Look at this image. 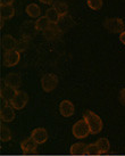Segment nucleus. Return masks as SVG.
<instances>
[{
  "label": "nucleus",
  "instance_id": "1",
  "mask_svg": "<svg viewBox=\"0 0 125 156\" xmlns=\"http://www.w3.org/2000/svg\"><path fill=\"white\" fill-rule=\"evenodd\" d=\"M83 119L85 120V122L88 123L89 128H90L91 134H97L102 130V126H104L102 120L100 119L99 115H97L92 111H86V112H84Z\"/></svg>",
  "mask_w": 125,
  "mask_h": 156
},
{
  "label": "nucleus",
  "instance_id": "2",
  "mask_svg": "<svg viewBox=\"0 0 125 156\" xmlns=\"http://www.w3.org/2000/svg\"><path fill=\"white\" fill-rule=\"evenodd\" d=\"M72 133L78 139H85L89 134H91L90 128H89L84 119L78 120V122L74 123V126H72Z\"/></svg>",
  "mask_w": 125,
  "mask_h": 156
},
{
  "label": "nucleus",
  "instance_id": "3",
  "mask_svg": "<svg viewBox=\"0 0 125 156\" xmlns=\"http://www.w3.org/2000/svg\"><path fill=\"white\" fill-rule=\"evenodd\" d=\"M59 83V79L56 74L47 73L41 78V88L44 92H51L57 88Z\"/></svg>",
  "mask_w": 125,
  "mask_h": 156
},
{
  "label": "nucleus",
  "instance_id": "4",
  "mask_svg": "<svg viewBox=\"0 0 125 156\" xmlns=\"http://www.w3.org/2000/svg\"><path fill=\"white\" fill-rule=\"evenodd\" d=\"M105 29L112 33H120L124 31V23L121 18H107L104 23Z\"/></svg>",
  "mask_w": 125,
  "mask_h": 156
},
{
  "label": "nucleus",
  "instance_id": "5",
  "mask_svg": "<svg viewBox=\"0 0 125 156\" xmlns=\"http://www.w3.org/2000/svg\"><path fill=\"white\" fill-rule=\"evenodd\" d=\"M27 101H29V95L26 94L25 91L18 90L16 96L13 98V100L9 103V104L13 106L15 109H23L27 105Z\"/></svg>",
  "mask_w": 125,
  "mask_h": 156
},
{
  "label": "nucleus",
  "instance_id": "6",
  "mask_svg": "<svg viewBox=\"0 0 125 156\" xmlns=\"http://www.w3.org/2000/svg\"><path fill=\"white\" fill-rule=\"evenodd\" d=\"M21 59V55L19 52L15 49V50H8V51H5L4 55V64L6 67H13L16 66L19 63Z\"/></svg>",
  "mask_w": 125,
  "mask_h": 156
},
{
  "label": "nucleus",
  "instance_id": "7",
  "mask_svg": "<svg viewBox=\"0 0 125 156\" xmlns=\"http://www.w3.org/2000/svg\"><path fill=\"white\" fill-rule=\"evenodd\" d=\"M16 114H15V108L10 104H5L1 106V111H0V119L2 122H12L15 119Z\"/></svg>",
  "mask_w": 125,
  "mask_h": 156
},
{
  "label": "nucleus",
  "instance_id": "8",
  "mask_svg": "<svg viewBox=\"0 0 125 156\" xmlns=\"http://www.w3.org/2000/svg\"><path fill=\"white\" fill-rule=\"evenodd\" d=\"M5 84L8 87L18 90L22 86V78L17 73H8L5 78Z\"/></svg>",
  "mask_w": 125,
  "mask_h": 156
},
{
  "label": "nucleus",
  "instance_id": "9",
  "mask_svg": "<svg viewBox=\"0 0 125 156\" xmlns=\"http://www.w3.org/2000/svg\"><path fill=\"white\" fill-rule=\"evenodd\" d=\"M59 113L61 116L64 117H71L75 113V107L72 101L69 100H63L59 104Z\"/></svg>",
  "mask_w": 125,
  "mask_h": 156
},
{
  "label": "nucleus",
  "instance_id": "10",
  "mask_svg": "<svg viewBox=\"0 0 125 156\" xmlns=\"http://www.w3.org/2000/svg\"><path fill=\"white\" fill-rule=\"evenodd\" d=\"M31 138L34 140L38 145L44 144L48 139V132L44 128H35L31 133Z\"/></svg>",
  "mask_w": 125,
  "mask_h": 156
},
{
  "label": "nucleus",
  "instance_id": "11",
  "mask_svg": "<svg viewBox=\"0 0 125 156\" xmlns=\"http://www.w3.org/2000/svg\"><path fill=\"white\" fill-rule=\"evenodd\" d=\"M36 147H38V144L35 143L32 138H26L25 140H23L21 143V148L23 153L26 155H30V154H35L36 153Z\"/></svg>",
  "mask_w": 125,
  "mask_h": 156
},
{
  "label": "nucleus",
  "instance_id": "12",
  "mask_svg": "<svg viewBox=\"0 0 125 156\" xmlns=\"http://www.w3.org/2000/svg\"><path fill=\"white\" fill-rule=\"evenodd\" d=\"M42 33H43V37L47 40H55V39H58L63 34V31L58 27L57 24L52 23L51 25H50V27L48 30L44 31V32H42Z\"/></svg>",
  "mask_w": 125,
  "mask_h": 156
},
{
  "label": "nucleus",
  "instance_id": "13",
  "mask_svg": "<svg viewBox=\"0 0 125 156\" xmlns=\"http://www.w3.org/2000/svg\"><path fill=\"white\" fill-rule=\"evenodd\" d=\"M16 89H13V88L8 87V86H1V89H0V96H1V99L5 100L6 103H10L13 98L16 96L17 94Z\"/></svg>",
  "mask_w": 125,
  "mask_h": 156
},
{
  "label": "nucleus",
  "instance_id": "14",
  "mask_svg": "<svg viewBox=\"0 0 125 156\" xmlns=\"http://www.w3.org/2000/svg\"><path fill=\"white\" fill-rule=\"evenodd\" d=\"M17 46V41L14 39V37H12L10 34H6L2 37L1 39V47L5 51H8V50H15Z\"/></svg>",
  "mask_w": 125,
  "mask_h": 156
},
{
  "label": "nucleus",
  "instance_id": "15",
  "mask_svg": "<svg viewBox=\"0 0 125 156\" xmlns=\"http://www.w3.org/2000/svg\"><path fill=\"white\" fill-rule=\"evenodd\" d=\"M15 15V8L13 5H2L0 6V18L1 20H10Z\"/></svg>",
  "mask_w": 125,
  "mask_h": 156
},
{
  "label": "nucleus",
  "instance_id": "16",
  "mask_svg": "<svg viewBox=\"0 0 125 156\" xmlns=\"http://www.w3.org/2000/svg\"><path fill=\"white\" fill-rule=\"evenodd\" d=\"M57 25H58V27L64 32L65 30H68V29H71V27L74 25L73 18L71 17L69 15L61 16V20H59V22L57 23Z\"/></svg>",
  "mask_w": 125,
  "mask_h": 156
},
{
  "label": "nucleus",
  "instance_id": "17",
  "mask_svg": "<svg viewBox=\"0 0 125 156\" xmlns=\"http://www.w3.org/2000/svg\"><path fill=\"white\" fill-rule=\"evenodd\" d=\"M71 155H86V145L83 143L73 144L69 148Z\"/></svg>",
  "mask_w": 125,
  "mask_h": 156
},
{
  "label": "nucleus",
  "instance_id": "18",
  "mask_svg": "<svg viewBox=\"0 0 125 156\" xmlns=\"http://www.w3.org/2000/svg\"><path fill=\"white\" fill-rule=\"evenodd\" d=\"M35 27H36V31H41V32H44L46 30H48L52 23L48 20L46 16H40L36 21H35Z\"/></svg>",
  "mask_w": 125,
  "mask_h": 156
},
{
  "label": "nucleus",
  "instance_id": "19",
  "mask_svg": "<svg viewBox=\"0 0 125 156\" xmlns=\"http://www.w3.org/2000/svg\"><path fill=\"white\" fill-rule=\"evenodd\" d=\"M26 14L30 16L31 18H39L41 15V9L36 4H30L26 6Z\"/></svg>",
  "mask_w": 125,
  "mask_h": 156
},
{
  "label": "nucleus",
  "instance_id": "20",
  "mask_svg": "<svg viewBox=\"0 0 125 156\" xmlns=\"http://www.w3.org/2000/svg\"><path fill=\"white\" fill-rule=\"evenodd\" d=\"M97 146L99 148V152H100V155H105V154H107L109 152V149H110V143H109V140L107 138H100L98 139L97 141Z\"/></svg>",
  "mask_w": 125,
  "mask_h": 156
},
{
  "label": "nucleus",
  "instance_id": "21",
  "mask_svg": "<svg viewBox=\"0 0 125 156\" xmlns=\"http://www.w3.org/2000/svg\"><path fill=\"white\" fill-rule=\"evenodd\" d=\"M44 16H46L51 23H54V24H57V23L59 22V20H61V15L58 14V12H57L54 7L48 8L47 10H46V15H44Z\"/></svg>",
  "mask_w": 125,
  "mask_h": 156
},
{
  "label": "nucleus",
  "instance_id": "22",
  "mask_svg": "<svg viewBox=\"0 0 125 156\" xmlns=\"http://www.w3.org/2000/svg\"><path fill=\"white\" fill-rule=\"evenodd\" d=\"M52 7L56 9L61 16L68 15V5L64 2V1H55L52 4Z\"/></svg>",
  "mask_w": 125,
  "mask_h": 156
},
{
  "label": "nucleus",
  "instance_id": "23",
  "mask_svg": "<svg viewBox=\"0 0 125 156\" xmlns=\"http://www.w3.org/2000/svg\"><path fill=\"white\" fill-rule=\"evenodd\" d=\"M0 139L2 143H7L12 139V132L9 130V128L4 124L0 126Z\"/></svg>",
  "mask_w": 125,
  "mask_h": 156
},
{
  "label": "nucleus",
  "instance_id": "24",
  "mask_svg": "<svg viewBox=\"0 0 125 156\" xmlns=\"http://www.w3.org/2000/svg\"><path fill=\"white\" fill-rule=\"evenodd\" d=\"M86 155H93V156H98L100 155L99 148L97 146V144H89L86 145Z\"/></svg>",
  "mask_w": 125,
  "mask_h": 156
},
{
  "label": "nucleus",
  "instance_id": "25",
  "mask_svg": "<svg viewBox=\"0 0 125 156\" xmlns=\"http://www.w3.org/2000/svg\"><path fill=\"white\" fill-rule=\"evenodd\" d=\"M86 5L92 10H100L102 7V0H86Z\"/></svg>",
  "mask_w": 125,
  "mask_h": 156
},
{
  "label": "nucleus",
  "instance_id": "26",
  "mask_svg": "<svg viewBox=\"0 0 125 156\" xmlns=\"http://www.w3.org/2000/svg\"><path fill=\"white\" fill-rule=\"evenodd\" d=\"M26 47H27V41H26L24 38L21 40H18L17 41V46H16V50H17L18 52L21 51H24L26 49Z\"/></svg>",
  "mask_w": 125,
  "mask_h": 156
},
{
  "label": "nucleus",
  "instance_id": "27",
  "mask_svg": "<svg viewBox=\"0 0 125 156\" xmlns=\"http://www.w3.org/2000/svg\"><path fill=\"white\" fill-rule=\"evenodd\" d=\"M120 101H121L122 105H124L125 106V88L124 89H122L121 92H120Z\"/></svg>",
  "mask_w": 125,
  "mask_h": 156
},
{
  "label": "nucleus",
  "instance_id": "28",
  "mask_svg": "<svg viewBox=\"0 0 125 156\" xmlns=\"http://www.w3.org/2000/svg\"><path fill=\"white\" fill-rule=\"evenodd\" d=\"M14 0H0V5H13Z\"/></svg>",
  "mask_w": 125,
  "mask_h": 156
},
{
  "label": "nucleus",
  "instance_id": "29",
  "mask_svg": "<svg viewBox=\"0 0 125 156\" xmlns=\"http://www.w3.org/2000/svg\"><path fill=\"white\" fill-rule=\"evenodd\" d=\"M120 41L123 44H125V31H123L121 34H120Z\"/></svg>",
  "mask_w": 125,
  "mask_h": 156
},
{
  "label": "nucleus",
  "instance_id": "30",
  "mask_svg": "<svg viewBox=\"0 0 125 156\" xmlns=\"http://www.w3.org/2000/svg\"><path fill=\"white\" fill-rule=\"evenodd\" d=\"M42 4H44V5H52L55 1L54 0H40Z\"/></svg>",
  "mask_w": 125,
  "mask_h": 156
}]
</instances>
